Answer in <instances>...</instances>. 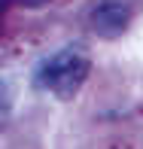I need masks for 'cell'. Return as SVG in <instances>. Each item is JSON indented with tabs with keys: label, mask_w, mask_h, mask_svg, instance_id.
Here are the masks:
<instances>
[{
	"label": "cell",
	"mask_w": 143,
	"mask_h": 149,
	"mask_svg": "<svg viewBox=\"0 0 143 149\" xmlns=\"http://www.w3.org/2000/svg\"><path fill=\"white\" fill-rule=\"evenodd\" d=\"M88 70H91V61L79 49H61L37 67L33 79H37L40 88H49L55 97L70 100V97H76V91L88 79Z\"/></svg>",
	"instance_id": "6da1fadb"
},
{
	"label": "cell",
	"mask_w": 143,
	"mask_h": 149,
	"mask_svg": "<svg viewBox=\"0 0 143 149\" xmlns=\"http://www.w3.org/2000/svg\"><path fill=\"white\" fill-rule=\"evenodd\" d=\"M128 24H131V12L122 3H113V0H104V3L91 12V28L104 40H113V37H119V33H125Z\"/></svg>",
	"instance_id": "7a4b0ae2"
},
{
	"label": "cell",
	"mask_w": 143,
	"mask_h": 149,
	"mask_svg": "<svg viewBox=\"0 0 143 149\" xmlns=\"http://www.w3.org/2000/svg\"><path fill=\"white\" fill-rule=\"evenodd\" d=\"M24 3H31V6H37V3H46V0H24Z\"/></svg>",
	"instance_id": "3957f363"
}]
</instances>
